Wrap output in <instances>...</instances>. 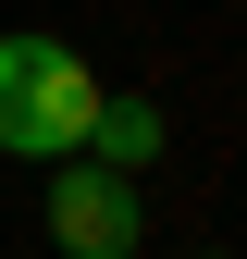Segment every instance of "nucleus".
I'll return each mask as SVG.
<instances>
[{"label": "nucleus", "mask_w": 247, "mask_h": 259, "mask_svg": "<svg viewBox=\"0 0 247 259\" xmlns=\"http://www.w3.org/2000/svg\"><path fill=\"white\" fill-rule=\"evenodd\" d=\"M111 87L87 74L62 37H0V148L13 160H74Z\"/></svg>", "instance_id": "nucleus-1"}, {"label": "nucleus", "mask_w": 247, "mask_h": 259, "mask_svg": "<svg viewBox=\"0 0 247 259\" xmlns=\"http://www.w3.org/2000/svg\"><path fill=\"white\" fill-rule=\"evenodd\" d=\"M50 235H62V259H136L148 210H136V185H124V173L62 160V173H50Z\"/></svg>", "instance_id": "nucleus-2"}, {"label": "nucleus", "mask_w": 247, "mask_h": 259, "mask_svg": "<svg viewBox=\"0 0 247 259\" xmlns=\"http://www.w3.org/2000/svg\"><path fill=\"white\" fill-rule=\"evenodd\" d=\"M210 259H223V247H210Z\"/></svg>", "instance_id": "nucleus-4"}, {"label": "nucleus", "mask_w": 247, "mask_h": 259, "mask_svg": "<svg viewBox=\"0 0 247 259\" xmlns=\"http://www.w3.org/2000/svg\"><path fill=\"white\" fill-rule=\"evenodd\" d=\"M161 148H173V111H161V99H99V123H87L74 160H99V173H148Z\"/></svg>", "instance_id": "nucleus-3"}]
</instances>
